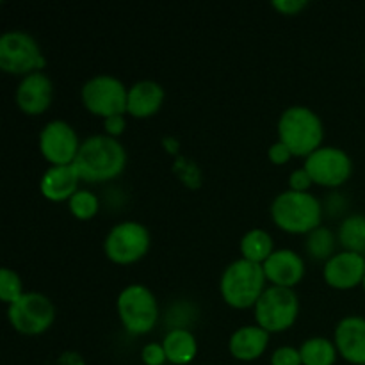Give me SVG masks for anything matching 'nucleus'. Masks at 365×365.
Segmentation results:
<instances>
[{
  "label": "nucleus",
  "instance_id": "f257e3e1",
  "mask_svg": "<svg viewBox=\"0 0 365 365\" xmlns=\"http://www.w3.org/2000/svg\"><path fill=\"white\" fill-rule=\"evenodd\" d=\"M127 166V150L107 134L89 135L82 141L73 168L81 182H109Z\"/></svg>",
  "mask_w": 365,
  "mask_h": 365
},
{
  "label": "nucleus",
  "instance_id": "f03ea898",
  "mask_svg": "<svg viewBox=\"0 0 365 365\" xmlns=\"http://www.w3.org/2000/svg\"><path fill=\"white\" fill-rule=\"evenodd\" d=\"M278 141L294 157H309L323 146L324 125L319 114L307 106H291L278 118Z\"/></svg>",
  "mask_w": 365,
  "mask_h": 365
},
{
  "label": "nucleus",
  "instance_id": "7ed1b4c3",
  "mask_svg": "<svg viewBox=\"0 0 365 365\" xmlns=\"http://www.w3.org/2000/svg\"><path fill=\"white\" fill-rule=\"evenodd\" d=\"M271 220L287 234H310L321 227L323 205L312 192L287 189L271 202Z\"/></svg>",
  "mask_w": 365,
  "mask_h": 365
},
{
  "label": "nucleus",
  "instance_id": "20e7f679",
  "mask_svg": "<svg viewBox=\"0 0 365 365\" xmlns=\"http://www.w3.org/2000/svg\"><path fill=\"white\" fill-rule=\"evenodd\" d=\"M266 273L262 264L237 259L225 267L220 278V292L223 302L232 309L255 307L266 291Z\"/></svg>",
  "mask_w": 365,
  "mask_h": 365
},
{
  "label": "nucleus",
  "instance_id": "39448f33",
  "mask_svg": "<svg viewBox=\"0 0 365 365\" xmlns=\"http://www.w3.org/2000/svg\"><path fill=\"white\" fill-rule=\"evenodd\" d=\"M116 310L125 330L132 335H146L159 321L155 294L143 284H130L118 294Z\"/></svg>",
  "mask_w": 365,
  "mask_h": 365
},
{
  "label": "nucleus",
  "instance_id": "423d86ee",
  "mask_svg": "<svg viewBox=\"0 0 365 365\" xmlns=\"http://www.w3.org/2000/svg\"><path fill=\"white\" fill-rule=\"evenodd\" d=\"M299 316V298L294 289L269 285L257 305L253 307V317L257 324L267 334H280L289 330Z\"/></svg>",
  "mask_w": 365,
  "mask_h": 365
},
{
  "label": "nucleus",
  "instance_id": "0eeeda50",
  "mask_svg": "<svg viewBox=\"0 0 365 365\" xmlns=\"http://www.w3.org/2000/svg\"><path fill=\"white\" fill-rule=\"evenodd\" d=\"M46 61L38 41L25 31H7L0 36V68L11 75L43 71Z\"/></svg>",
  "mask_w": 365,
  "mask_h": 365
},
{
  "label": "nucleus",
  "instance_id": "6e6552de",
  "mask_svg": "<svg viewBox=\"0 0 365 365\" xmlns=\"http://www.w3.org/2000/svg\"><path fill=\"white\" fill-rule=\"evenodd\" d=\"M127 86L109 73L95 75L86 81L81 89L82 106L103 120L116 114H127Z\"/></svg>",
  "mask_w": 365,
  "mask_h": 365
},
{
  "label": "nucleus",
  "instance_id": "1a4fd4ad",
  "mask_svg": "<svg viewBox=\"0 0 365 365\" xmlns=\"http://www.w3.org/2000/svg\"><path fill=\"white\" fill-rule=\"evenodd\" d=\"M150 242L152 239L145 225L139 221H121L107 232L103 239V252L110 262L128 266L148 253Z\"/></svg>",
  "mask_w": 365,
  "mask_h": 365
},
{
  "label": "nucleus",
  "instance_id": "9d476101",
  "mask_svg": "<svg viewBox=\"0 0 365 365\" xmlns=\"http://www.w3.org/2000/svg\"><path fill=\"white\" fill-rule=\"evenodd\" d=\"M7 319L18 334H45L56 321V305L41 292H24L16 302L7 305Z\"/></svg>",
  "mask_w": 365,
  "mask_h": 365
},
{
  "label": "nucleus",
  "instance_id": "9b49d317",
  "mask_svg": "<svg viewBox=\"0 0 365 365\" xmlns=\"http://www.w3.org/2000/svg\"><path fill=\"white\" fill-rule=\"evenodd\" d=\"M314 184L323 187H339L353 173V160L342 148L337 146H321L310 153L303 164Z\"/></svg>",
  "mask_w": 365,
  "mask_h": 365
},
{
  "label": "nucleus",
  "instance_id": "f8f14e48",
  "mask_svg": "<svg viewBox=\"0 0 365 365\" xmlns=\"http://www.w3.org/2000/svg\"><path fill=\"white\" fill-rule=\"evenodd\" d=\"M38 145L50 166H68L77 159L82 141L68 121L52 120L39 132Z\"/></svg>",
  "mask_w": 365,
  "mask_h": 365
},
{
  "label": "nucleus",
  "instance_id": "ddd939ff",
  "mask_svg": "<svg viewBox=\"0 0 365 365\" xmlns=\"http://www.w3.org/2000/svg\"><path fill=\"white\" fill-rule=\"evenodd\" d=\"M364 277L365 257L346 250L330 257L323 266L324 282L337 291H349L356 285H362Z\"/></svg>",
  "mask_w": 365,
  "mask_h": 365
},
{
  "label": "nucleus",
  "instance_id": "4468645a",
  "mask_svg": "<svg viewBox=\"0 0 365 365\" xmlns=\"http://www.w3.org/2000/svg\"><path fill=\"white\" fill-rule=\"evenodd\" d=\"M14 100L20 110H24L29 116H38L43 114L53 100V82L45 71H34L31 75H25L18 84Z\"/></svg>",
  "mask_w": 365,
  "mask_h": 365
},
{
  "label": "nucleus",
  "instance_id": "2eb2a0df",
  "mask_svg": "<svg viewBox=\"0 0 365 365\" xmlns=\"http://www.w3.org/2000/svg\"><path fill=\"white\" fill-rule=\"evenodd\" d=\"M267 282L277 287L294 289L305 277V260L294 250H274L269 259L262 264Z\"/></svg>",
  "mask_w": 365,
  "mask_h": 365
},
{
  "label": "nucleus",
  "instance_id": "dca6fc26",
  "mask_svg": "<svg viewBox=\"0 0 365 365\" xmlns=\"http://www.w3.org/2000/svg\"><path fill=\"white\" fill-rule=\"evenodd\" d=\"M334 342L346 362L365 365V317H342L335 327Z\"/></svg>",
  "mask_w": 365,
  "mask_h": 365
},
{
  "label": "nucleus",
  "instance_id": "f3484780",
  "mask_svg": "<svg viewBox=\"0 0 365 365\" xmlns=\"http://www.w3.org/2000/svg\"><path fill=\"white\" fill-rule=\"evenodd\" d=\"M164 88L157 81L143 78V81L134 82L128 88L127 98V114L132 118H150L159 113L164 103Z\"/></svg>",
  "mask_w": 365,
  "mask_h": 365
},
{
  "label": "nucleus",
  "instance_id": "a211bd4d",
  "mask_svg": "<svg viewBox=\"0 0 365 365\" xmlns=\"http://www.w3.org/2000/svg\"><path fill=\"white\" fill-rule=\"evenodd\" d=\"M267 344H269V334L259 324H248V327L237 328L230 335L228 351L235 360L253 362L264 355Z\"/></svg>",
  "mask_w": 365,
  "mask_h": 365
},
{
  "label": "nucleus",
  "instance_id": "6ab92c4d",
  "mask_svg": "<svg viewBox=\"0 0 365 365\" xmlns=\"http://www.w3.org/2000/svg\"><path fill=\"white\" fill-rule=\"evenodd\" d=\"M78 173L73 164L50 166L39 180V191L50 202H68L78 191Z\"/></svg>",
  "mask_w": 365,
  "mask_h": 365
},
{
  "label": "nucleus",
  "instance_id": "aec40b11",
  "mask_svg": "<svg viewBox=\"0 0 365 365\" xmlns=\"http://www.w3.org/2000/svg\"><path fill=\"white\" fill-rule=\"evenodd\" d=\"M168 362L187 365L198 355V341L189 328H170L163 339Z\"/></svg>",
  "mask_w": 365,
  "mask_h": 365
},
{
  "label": "nucleus",
  "instance_id": "412c9836",
  "mask_svg": "<svg viewBox=\"0 0 365 365\" xmlns=\"http://www.w3.org/2000/svg\"><path fill=\"white\" fill-rule=\"evenodd\" d=\"M241 255L250 262L264 264L274 252V241L271 234L264 228H252L241 239Z\"/></svg>",
  "mask_w": 365,
  "mask_h": 365
},
{
  "label": "nucleus",
  "instance_id": "4be33fe9",
  "mask_svg": "<svg viewBox=\"0 0 365 365\" xmlns=\"http://www.w3.org/2000/svg\"><path fill=\"white\" fill-rule=\"evenodd\" d=\"M337 241L346 252L365 257V214H349L341 221Z\"/></svg>",
  "mask_w": 365,
  "mask_h": 365
},
{
  "label": "nucleus",
  "instance_id": "5701e85b",
  "mask_svg": "<svg viewBox=\"0 0 365 365\" xmlns=\"http://www.w3.org/2000/svg\"><path fill=\"white\" fill-rule=\"evenodd\" d=\"M303 365H334L337 360V346L327 337H310L299 346Z\"/></svg>",
  "mask_w": 365,
  "mask_h": 365
},
{
  "label": "nucleus",
  "instance_id": "b1692460",
  "mask_svg": "<svg viewBox=\"0 0 365 365\" xmlns=\"http://www.w3.org/2000/svg\"><path fill=\"white\" fill-rule=\"evenodd\" d=\"M335 241H337V237H335V234L330 230V228L317 227L316 230L307 234L305 250L312 259L327 262L330 257L335 255L334 253Z\"/></svg>",
  "mask_w": 365,
  "mask_h": 365
},
{
  "label": "nucleus",
  "instance_id": "393cba45",
  "mask_svg": "<svg viewBox=\"0 0 365 365\" xmlns=\"http://www.w3.org/2000/svg\"><path fill=\"white\" fill-rule=\"evenodd\" d=\"M68 207L73 217L81 221H89L98 214L100 210V200L89 189H78L70 200H68Z\"/></svg>",
  "mask_w": 365,
  "mask_h": 365
},
{
  "label": "nucleus",
  "instance_id": "a878e982",
  "mask_svg": "<svg viewBox=\"0 0 365 365\" xmlns=\"http://www.w3.org/2000/svg\"><path fill=\"white\" fill-rule=\"evenodd\" d=\"M21 294H24V284H21L20 274L9 267H2L0 269V299L11 305Z\"/></svg>",
  "mask_w": 365,
  "mask_h": 365
},
{
  "label": "nucleus",
  "instance_id": "bb28decb",
  "mask_svg": "<svg viewBox=\"0 0 365 365\" xmlns=\"http://www.w3.org/2000/svg\"><path fill=\"white\" fill-rule=\"evenodd\" d=\"M271 365H303L299 348L292 346H280L271 355Z\"/></svg>",
  "mask_w": 365,
  "mask_h": 365
},
{
  "label": "nucleus",
  "instance_id": "cd10ccee",
  "mask_svg": "<svg viewBox=\"0 0 365 365\" xmlns=\"http://www.w3.org/2000/svg\"><path fill=\"white\" fill-rule=\"evenodd\" d=\"M141 360L145 365H164L168 362L163 342H148L141 351Z\"/></svg>",
  "mask_w": 365,
  "mask_h": 365
},
{
  "label": "nucleus",
  "instance_id": "c85d7f7f",
  "mask_svg": "<svg viewBox=\"0 0 365 365\" xmlns=\"http://www.w3.org/2000/svg\"><path fill=\"white\" fill-rule=\"evenodd\" d=\"M314 180L309 175V171L305 168H299V170H294L289 177V189L299 192H309V189L312 187Z\"/></svg>",
  "mask_w": 365,
  "mask_h": 365
},
{
  "label": "nucleus",
  "instance_id": "c756f323",
  "mask_svg": "<svg viewBox=\"0 0 365 365\" xmlns=\"http://www.w3.org/2000/svg\"><path fill=\"white\" fill-rule=\"evenodd\" d=\"M271 6H273L278 13L292 16V14L302 13V11L309 6V2H307V0H273Z\"/></svg>",
  "mask_w": 365,
  "mask_h": 365
},
{
  "label": "nucleus",
  "instance_id": "7c9ffc66",
  "mask_svg": "<svg viewBox=\"0 0 365 365\" xmlns=\"http://www.w3.org/2000/svg\"><path fill=\"white\" fill-rule=\"evenodd\" d=\"M267 157H269V160L273 164L282 166V164H287L289 160H291V157L294 155H292L291 150H289L284 143L277 141L269 146V150H267Z\"/></svg>",
  "mask_w": 365,
  "mask_h": 365
},
{
  "label": "nucleus",
  "instance_id": "2f4dec72",
  "mask_svg": "<svg viewBox=\"0 0 365 365\" xmlns=\"http://www.w3.org/2000/svg\"><path fill=\"white\" fill-rule=\"evenodd\" d=\"M125 125H127V121H125V114H116V116H110L103 120V127H106L107 135L116 139L118 135L123 134Z\"/></svg>",
  "mask_w": 365,
  "mask_h": 365
},
{
  "label": "nucleus",
  "instance_id": "473e14b6",
  "mask_svg": "<svg viewBox=\"0 0 365 365\" xmlns=\"http://www.w3.org/2000/svg\"><path fill=\"white\" fill-rule=\"evenodd\" d=\"M59 365H84V360H82V356L78 353L68 351L64 355H61Z\"/></svg>",
  "mask_w": 365,
  "mask_h": 365
},
{
  "label": "nucleus",
  "instance_id": "72a5a7b5",
  "mask_svg": "<svg viewBox=\"0 0 365 365\" xmlns=\"http://www.w3.org/2000/svg\"><path fill=\"white\" fill-rule=\"evenodd\" d=\"M362 287H364V291H365V277H364V282H362Z\"/></svg>",
  "mask_w": 365,
  "mask_h": 365
}]
</instances>
